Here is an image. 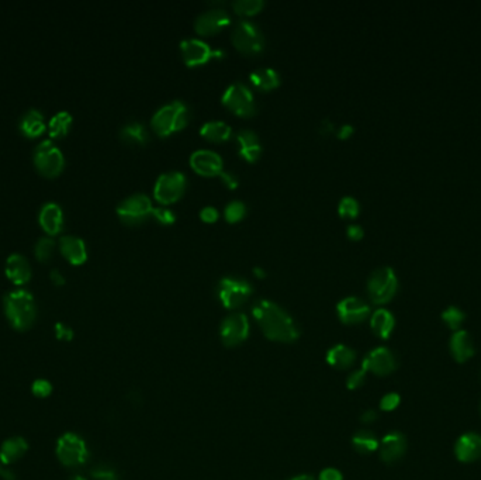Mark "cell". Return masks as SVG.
Listing matches in <instances>:
<instances>
[{
  "label": "cell",
  "instance_id": "f907efd6",
  "mask_svg": "<svg viewBox=\"0 0 481 480\" xmlns=\"http://www.w3.org/2000/svg\"><path fill=\"white\" fill-rule=\"evenodd\" d=\"M334 130H335V126H334L332 120H329V119H324V120L319 123V126H318V131H319L322 136H328V134H331Z\"/></svg>",
  "mask_w": 481,
  "mask_h": 480
},
{
  "label": "cell",
  "instance_id": "8fae6325",
  "mask_svg": "<svg viewBox=\"0 0 481 480\" xmlns=\"http://www.w3.org/2000/svg\"><path fill=\"white\" fill-rule=\"evenodd\" d=\"M252 294V286L246 279L227 276L219 283V297L227 308L242 306Z\"/></svg>",
  "mask_w": 481,
  "mask_h": 480
},
{
  "label": "cell",
  "instance_id": "8992f818",
  "mask_svg": "<svg viewBox=\"0 0 481 480\" xmlns=\"http://www.w3.org/2000/svg\"><path fill=\"white\" fill-rule=\"evenodd\" d=\"M116 210L123 223L128 226H135L152 216L154 206L147 195L135 193L121 200Z\"/></svg>",
  "mask_w": 481,
  "mask_h": 480
},
{
  "label": "cell",
  "instance_id": "f546056e",
  "mask_svg": "<svg viewBox=\"0 0 481 480\" xmlns=\"http://www.w3.org/2000/svg\"><path fill=\"white\" fill-rule=\"evenodd\" d=\"M200 134L205 138L210 140V141L221 143V141H226V140H229L231 137L233 130H231V127L226 121L212 120V121H207V123H205L202 126Z\"/></svg>",
  "mask_w": 481,
  "mask_h": 480
},
{
  "label": "cell",
  "instance_id": "bcb514c9",
  "mask_svg": "<svg viewBox=\"0 0 481 480\" xmlns=\"http://www.w3.org/2000/svg\"><path fill=\"white\" fill-rule=\"evenodd\" d=\"M95 480H117L116 474L111 469H104V468H97L92 474Z\"/></svg>",
  "mask_w": 481,
  "mask_h": 480
},
{
  "label": "cell",
  "instance_id": "5b68a950",
  "mask_svg": "<svg viewBox=\"0 0 481 480\" xmlns=\"http://www.w3.org/2000/svg\"><path fill=\"white\" fill-rule=\"evenodd\" d=\"M32 161L35 168L48 178L61 174L65 165V157L62 151L51 140H42L35 147L32 152Z\"/></svg>",
  "mask_w": 481,
  "mask_h": 480
},
{
  "label": "cell",
  "instance_id": "52a82bcc",
  "mask_svg": "<svg viewBox=\"0 0 481 480\" xmlns=\"http://www.w3.org/2000/svg\"><path fill=\"white\" fill-rule=\"evenodd\" d=\"M231 40L236 48L246 55L260 52L264 45V38L260 28L249 20H240L236 24L231 32Z\"/></svg>",
  "mask_w": 481,
  "mask_h": 480
},
{
  "label": "cell",
  "instance_id": "7a4b0ae2",
  "mask_svg": "<svg viewBox=\"0 0 481 480\" xmlns=\"http://www.w3.org/2000/svg\"><path fill=\"white\" fill-rule=\"evenodd\" d=\"M3 307L8 323L18 331L28 330L35 321V301L32 294L25 289H16L6 293Z\"/></svg>",
  "mask_w": 481,
  "mask_h": 480
},
{
  "label": "cell",
  "instance_id": "836d02e7",
  "mask_svg": "<svg viewBox=\"0 0 481 480\" xmlns=\"http://www.w3.org/2000/svg\"><path fill=\"white\" fill-rule=\"evenodd\" d=\"M466 318V314L463 310H461L456 306H449L444 313H442V320L446 323V325L453 330L458 331L461 330V325L463 324Z\"/></svg>",
  "mask_w": 481,
  "mask_h": 480
},
{
  "label": "cell",
  "instance_id": "f35d334b",
  "mask_svg": "<svg viewBox=\"0 0 481 480\" xmlns=\"http://www.w3.org/2000/svg\"><path fill=\"white\" fill-rule=\"evenodd\" d=\"M152 217H154L157 222H159L161 224H164V226H171V224H173V223L176 222L175 213H173L171 209L164 208V206L154 208V210H152Z\"/></svg>",
  "mask_w": 481,
  "mask_h": 480
},
{
  "label": "cell",
  "instance_id": "11a10c76",
  "mask_svg": "<svg viewBox=\"0 0 481 480\" xmlns=\"http://www.w3.org/2000/svg\"><path fill=\"white\" fill-rule=\"evenodd\" d=\"M291 480H314L311 476H297V478H293Z\"/></svg>",
  "mask_w": 481,
  "mask_h": 480
},
{
  "label": "cell",
  "instance_id": "e0dca14e",
  "mask_svg": "<svg viewBox=\"0 0 481 480\" xmlns=\"http://www.w3.org/2000/svg\"><path fill=\"white\" fill-rule=\"evenodd\" d=\"M336 311L345 324H358L369 317L370 307L359 297H346L338 303Z\"/></svg>",
  "mask_w": 481,
  "mask_h": 480
},
{
  "label": "cell",
  "instance_id": "ee69618b",
  "mask_svg": "<svg viewBox=\"0 0 481 480\" xmlns=\"http://www.w3.org/2000/svg\"><path fill=\"white\" fill-rule=\"evenodd\" d=\"M200 219L206 223H214L219 219V210L213 206H206L200 212Z\"/></svg>",
  "mask_w": 481,
  "mask_h": 480
},
{
  "label": "cell",
  "instance_id": "9c48e42d",
  "mask_svg": "<svg viewBox=\"0 0 481 480\" xmlns=\"http://www.w3.org/2000/svg\"><path fill=\"white\" fill-rule=\"evenodd\" d=\"M186 189V176L179 171H171L162 174L154 188L155 199L162 205L175 203L182 198Z\"/></svg>",
  "mask_w": 481,
  "mask_h": 480
},
{
  "label": "cell",
  "instance_id": "d6a6232c",
  "mask_svg": "<svg viewBox=\"0 0 481 480\" xmlns=\"http://www.w3.org/2000/svg\"><path fill=\"white\" fill-rule=\"evenodd\" d=\"M353 448L359 452V454H372L376 450H379V440L376 438V436L370 431H359L353 440H352Z\"/></svg>",
  "mask_w": 481,
  "mask_h": 480
},
{
  "label": "cell",
  "instance_id": "83f0119b",
  "mask_svg": "<svg viewBox=\"0 0 481 480\" xmlns=\"http://www.w3.org/2000/svg\"><path fill=\"white\" fill-rule=\"evenodd\" d=\"M356 359V354L353 349H351L346 345H335L334 348H331L328 351L327 355V361L331 366L336 368V369H348L353 365Z\"/></svg>",
  "mask_w": 481,
  "mask_h": 480
},
{
  "label": "cell",
  "instance_id": "f6af8a7d",
  "mask_svg": "<svg viewBox=\"0 0 481 480\" xmlns=\"http://www.w3.org/2000/svg\"><path fill=\"white\" fill-rule=\"evenodd\" d=\"M220 178L221 181L224 182V185L230 189H236L238 185H240V181H238V176L234 174V172H230V171H223L220 174Z\"/></svg>",
  "mask_w": 481,
  "mask_h": 480
},
{
  "label": "cell",
  "instance_id": "6da1fadb",
  "mask_svg": "<svg viewBox=\"0 0 481 480\" xmlns=\"http://www.w3.org/2000/svg\"><path fill=\"white\" fill-rule=\"evenodd\" d=\"M253 317L263 334L277 342H293L300 332L293 318L276 303L270 300H259L253 306Z\"/></svg>",
  "mask_w": 481,
  "mask_h": 480
},
{
  "label": "cell",
  "instance_id": "60d3db41",
  "mask_svg": "<svg viewBox=\"0 0 481 480\" xmlns=\"http://www.w3.org/2000/svg\"><path fill=\"white\" fill-rule=\"evenodd\" d=\"M400 402H401V397L400 395L397 393H389L386 395L382 402H380V409L383 412H393L396 410L398 406H400Z\"/></svg>",
  "mask_w": 481,
  "mask_h": 480
},
{
  "label": "cell",
  "instance_id": "b9f144b4",
  "mask_svg": "<svg viewBox=\"0 0 481 480\" xmlns=\"http://www.w3.org/2000/svg\"><path fill=\"white\" fill-rule=\"evenodd\" d=\"M366 371L362 368L360 371H356L355 373H352L349 378H348V382H346V386H348V389H351V390H356V389H359L363 383H365V380H366Z\"/></svg>",
  "mask_w": 481,
  "mask_h": 480
},
{
  "label": "cell",
  "instance_id": "7bdbcfd3",
  "mask_svg": "<svg viewBox=\"0 0 481 480\" xmlns=\"http://www.w3.org/2000/svg\"><path fill=\"white\" fill-rule=\"evenodd\" d=\"M55 337L59 341H71L73 338V331L63 323L55 324Z\"/></svg>",
  "mask_w": 481,
  "mask_h": 480
},
{
  "label": "cell",
  "instance_id": "f5cc1de1",
  "mask_svg": "<svg viewBox=\"0 0 481 480\" xmlns=\"http://www.w3.org/2000/svg\"><path fill=\"white\" fill-rule=\"evenodd\" d=\"M360 420H362L363 423H366V424L375 423V421L377 420V413H376L375 410H366V412L362 414Z\"/></svg>",
  "mask_w": 481,
  "mask_h": 480
},
{
  "label": "cell",
  "instance_id": "44dd1931",
  "mask_svg": "<svg viewBox=\"0 0 481 480\" xmlns=\"http://www.w3.org/2000/svg\"><path fill=\"white\" fill-rule=\"evenodd\" d=\"M456 458L461 462H475L481 457V436L475 433L463 434L455 447Z\"/></svg>",
  "mask_w": 481,
  "mask_h": 480
},
{
  "label": "cell",
  "instance_id": "d4e9b609",
  "mask_svg": "<svg viewBox=\"0 0 481 480\" xmlns=\"http://www.w3.org/2000/svg\"><path fill=\"white\" fill-rule=\"evenodd\" d=\"M27 450H28V445L24 438L21 437L8 438L7 441L3 443L0 448V461L4 465H11L17 462L20 458H23Z\"/></svg>",
  "mask_w": 481,
  "mask_h": 480
},
{
  "label": "cell",
  "instance_id": "8d00e7d4",
  "mask_svg": "<svg viewBox=\"0 0 481 480\" xmlns=\"http://www.w3.org/2000/svg\"><path fill=\"white\" fill-rule=\"evenodd\" d=\"M359 210H360V206H359V202L352 198V196H345L341 199L339 202V206H338V212L342 217H348V219H353L359 215Z\"/></svg>",
  "mask_w": 481,
  "mask_h": 480
},
{
  "label": "cell",
  "instance_id": "db71d44e",
  "mask_svg": "<svg viewBox=\"0 0 481 480\" xmlns=\"http://www.w3.org/2000/svg\"><path fill=\"white\" fill-rule=\"evenodd\" d=\"M253 273H255L257 277H264V276H266L264 269L260 268V266H255V268H253Z\"/></svg>",
  "mask_w": 481,
  "mask_h": 480
},
{
  "label": "cell",
  "instance_id": "816d5d0a",
  "mask_svg": "<svg viewBox=\"0 0 481 480\" xmlns=\"http://www.w3.org/2000/svg\"><path fill=\"white\" fill-rule=\"evenodd\" d=\"M49 277L55 284H63L65 283V276L61 273L59 269H52L49 273Z\"/></svg>",
  "mask_w": 481,
  "mask_h": 480
},
{
  "label": "cell",
  "instance_id": "e575fe53",
  "mask_svg": "<svg viewBox=\"0 0 481 480\" xmlns=\"http://www.w3.org/2000/svg\"><path fill=\"white\" fill-rule=\"evenodd\" d=\"M54 248H55V241L51 236L41 237L37 240L35 245H34V253H35L37 259L48 260L54 253Z\"/></svg>",
  "mask_w": 481,
  "mask_h": 480
},
{
  "label": "cell",
  "instance_id": "30bf717a",
  "mask_svg": "<svg viewBox=\"0 0 481 480\" xmlns=\"http://www.w3.org/2000/svg\"><path fill=\"white\" fill-rule=\"evenodd\" d=\"M223 103L240 117H250L256 113L255 97L250 89L240 82H236L226 89Z\"/></svg>",
  "mask_w": 481,
  "mask_h": 480
},
{
  "label": "cell",
  "instance_id": "681fc988",
  "mask_svg": "<svg viewBox=\"0 0 481 480\" xmlns=\"http://www.w3.org/2000/svg\"><path fill=\"white\" fill-rule=\"evenodd\" d=\"M353 133H355V127H353L352 124H342V126L339 127V130L336 131V136H338V138H341V140H346V138H349Z\"/></svg>",
  "mask_w": 481,
  "mask_h": 480
},
{
  "label": "cell",
  "instance_id": "d590c367",
  "mask_svg": "<svg viewBox=\"0 0 481 480\" xmlns=\"http://www.w3.org/2000/svg\"><path fill=\"white\" fill-rule=\"evenodd\" d=\"M264 6L263 0H236L233 8L240 16H252L262 10Z\"/></svg>",
  "mask_w": 481,
  "mask_h": 480
},
{
  "label": "cell",
  "instance_id": "484cf974",
  "mask_svg": "<svg viewBox=\"0 0 481 480\" xmlns=\"http://www.w3.org/2000/svg\"><path fill=\"white\" fill-rule=\"evenodd\" d=\"M394 325H396V320H394V316L386 310V308H379L376 310L373 314H372V318H370V327L373 330V332L383 338V340H387L393 330H394Z\"/></svg>",
  "mask_w": 481,
  "mask_h": 480
},
{
  "label": "cell",
  "instance_id": "cb8c5ba5",
  "mask_svg": "<svg viewBox=\"0 0 481 480\" xmlns=\"http://www.w3.org/2000/svg\"><path fill=\"white\" fill-rule=\"evenodd\" d=\"M237 141L240 144V154L248 161L255 162L262 154V145L257 134L253 130L245 128L237 134Z\"/></svg>",
  "mask_w": 481,
  "mask_h": 480
},
{
  "label": "cell",
  "instance_id": "ba28073f",
  "mask_svg": "<svg viewBox=\"0 0 481 480\" xmlns=\"http://www.w3.org/2000/svg\"><path fill=\"white\" fill-rule=\"evenodd\" d=\"M56 457L65 467H79L87 461L89 451L85 441L73 434H63L56 443Z\"/></svg>",
  "mask_w": 481,
  "mask_h": 480
},
{
  "label": "cell",
  "instance_id": "277c9868",
  "mask_svg": "<svg viewBox=\"0 0 481 480\" xmlns=\"http://www.w3.org/2000/svg\"><path fill=\"white\" fill-rule=\"evenodd\" d=\"M398 287V279L391 266H382L372 272L367 280V292L373 303L384 304L390 301Z\"/></svg>",
  "mask_w": 481,
  "mask_h": 480
},
{
  "label": "cell",
  "instance_id": "4dcf8cb0",
  "mask_svg": "<svg viewBox=\"0 0 481 480\" xmlns=\"http://www.w3.org/2000/svg\"><path fill=\"white\" fill-rule=\"evenodd\" d=\"M120 137L124 143L133 144V145H144L148 143V138H150L145 126L142 123H138V121L127 123L121 128Z\"/></svg>",
  "mask_w": 481,
  "mask_h": 480
},
{
  "label": "cell",
  "instance_id": "4fadbf2b",
  "mask_svg": "<svg viewBox=\"0 0 481 480\" xmlns=\"http://www.w3.org/2000/svg\"><path fill=\"white\" fill-rule=\"evenodd\" d=\"M221 340L226 347H237L249 334V321L245 314H231L221 324Z\"/></svg>",
  "mask_w": 481,
  "mask_h": 480
},
{
  "label": "cell",
  "instance_id": "2e32d148",
  "mask_svg": "<svg viewBox=\"0 0 481 480\" xmlns=\"http://www.w3.org/2000/svg\"><path fill=\"white\" fill-rule=\"evenodd\" d=\"M192 168L205 176L220 175L224 169L221 157L210 150H197L190 155Z\"/></svg>",
  "mask_w": 481,
  "mask_h": 480
},
{
  "label": "cell",
  "instance_id": "3957f363",
  "mask_svg": "<svg viewBox=\"0 0 481 480\" xmlns=\"http://www.w3.org/2000/svg\"><path fill=\"white\" fill-rule=\"evenodd\" d=\"M189 117V107L182 100H173L157 110L151 120V126L158 136L166 137L186 127Z\"/></svg>",
  "mask_w": 481,
  "mask_h": 480
},
{
  "label": "cell",
  "instance_id": "74e56055",
  "mask_svg": "<svg viewBox=\"0 0 481 480\" xmlns=\"http://www.w3.org/2000/svg\"><path fill=\"white\" fill-rule=\"evenodd\" d=\"M224 215H226V219L227 222L230 223H237L242 220L246 215V206L243 202L240 200H233L230 202L227 206H226V210H224Z\"/></svg>",
  "mask_w": 481,
  "mask_h": 480
},
{
  "label": "cell",
  "instance_id": "7402d4cb",
  "mask_svg": "<svg viewBox=\"0 0 481 480\" xmlns=\"http://www.w3.org/2000/svg\"><path fill=\"white\" fill-rule=\"evenodd\" d=\"M62 255L73 265H80L87 259V248L85 241L78 236H62L59 240Z\"/></svg>",
  "mask_w": 481,
  "mask_h": 480
},
{
  "label": "cell",
  "instance_id": "d6986e66",
  "mask_svg": "<svg viewBox=\"0 0 481 480\" xmlns=\"http://www.w3.org/2000/svg\"><path fill=\"white\" fill-rule=\"evenodd\" d=\"M4 272L6 276L16 284H24L31 279L30 262L24 255L18 252H13L7 256Z\"/></svg>",
  "mask_w": 481,
  "mask_h": 480
},
{
  "label": "cell",
  "instance_id": "9f6ffc18",
  "mask_svg": "<svg viewBox=\"0 0 481 480\" xmlns=\"http://www.w3.org/2000/svg\"><path fill=\"white\" fill-rule=\"evenodd\" d=\"M73 480H86V479H85V478H82V476H76V478H75V479H73Z\"/></svg>",
  "mask_w": 481,
  "mask_h": 480
},
{
  "label": "cell",
  "instance_id": "ac0fdd59",
  "mask_svg": "<svg viewBox=\"0 0 481 480\" xmlns=\"http://www.w3.org/2000/svg\"><path fill=\"white\" fill-rule=\"evenodd\" d=\"M38 222L42 230L48 236H55L62 230L63 226V212L62 208L55 203V202H47L42 205L39 215H38Z\"/></svg>",
  "mask_w": 481,
  "mask_h": 480
},
{
  "label": "cell",
  "instance_id": "ffe728a7",
  "mask_svg": "<svg viewBox=\"0 0 481 480\" xmlns=\"http://www.w3.org/2000/svg\"><path fill=\"white\" fill-rule=\"evenodd\" d=\"M379 448L382 460L387 464H393L406 454L407 440L400 433H390L382 440Z\"/></svg>",
  "mask_w": 481,
  "mask_h": 480
},
{
  "label": "cell",
  "instance_id": "ab89813d",
  "mask_svg": "<svg viewBox=\"0 0 481 480\" xmlns=\"http://www.w3.org/2000/svg\"><path fill=\"white\" fill-rule=\"evenodd\" d=\"M31 390H32V393H34L35 397L45 399V397H48V396L51 395L52 386H51V383H49L48 380H45V379H37V380L32 383Z\"/></svg>",
  "mask_w": 481,
  "mask_h": 480
},
{
  "label": "cell",
  "instance_id": "c3c4849f",
  "mask_svg": "<svg viewBox=\"0 0 481 480\" xmlns=\"http://www.w3.org/2000/svg\"><path fill=\"white\" fill-rule=\"evenodd\" d=\"M319 480H342V474L334 468H328L321 472Z\"/></svg>",
  "mask_w": 481,
  "mask_h": 480
},
{
  "label": "cell",
  "instance_id": "7dc6e473",
  "mask_svg": "<svg viewBox=\"0 0 481 480\" xmlns=\"http://www.w3.org/2000/svg\"><path fill=\"white\" fill-rule=\"evenodd\" d=\"M346 234L351 240H362V237L365 236V230L359 224H351L346 229Z\"/></svg>",
  "mask_w": 481,
  "mask_h": 480
},
{
  "label": "cell",
  "instance_id": "9a60e30c",
  "mask_svg": "<svg viewBox=\"0 0 481 480\" xmlns=\"http://www.w3.org/2000/svg\"><path fill=\"white\" fill-rule=\"evenodd\" d=\"M362 366L366 372L386 376L396 371L397 361L391 351H389L387 348H376L365 358Z\"/></svg>",
  "mask_w": 481,
  "mask_h": 480
},
{
  "label": "cell",
  "instance_id": "1f68e13d",
  "mask_svg": "<svg viewBox=\"0 0 481 480\" xmlns=\"http://www.w3.org/2000/svg\"><path fill=\"white\" fill-rule=\"evenodd\" d=\"M72 121H73V117H72V114L69 112H66V110L56 112L49 119V123H48L49 136L51 137L66 136L69 128H71V126H72Z\"/></svg>",
  "mask_w": 481,
  "mask_h": 480
},
{
  "label": "cell",
  "instance_id": "603a6c76",
  "mask_svg": "<svg viewBox=\"0 0 481 480\" xmlns=\"http://www.w3.org/2000/svg\"><path fill=\"white\" fill-rule=\"evenodd\" d=\"M449 347H451L453 358L459 364H465L466 361L475 356V345H473L472 337L465 330H458L453 332Z\"/></svg>",
  "mask_w": 481,
  "mask_h": 480
},
{
  "label": "cell",
  "instance_id": "5bb4252c",
  "mask_svg": "<svg viewBox=\"0 0 481 480\" xmlns=\"http://www.w3.org/2000/svg\"><path fill=\"white\" fill-rule=\"evenodd\" d=\"M230 23H231L230 14L221 7H214V8H209L200 13L196 17L195 28L199 34L210 35V34L221 31L223 28L230 25Z\"/></svg>",
  "mask_w": 481,
  "mask_h": 480
},
{
  "label": "cell",
  "instance_id": "f1b7e54d",
  "mask_svg": "<svg viewBox=\"0 0 481 480\" xmlns=\"http://www.w3.org/2000/svg\"><path fill=\"white\" fill-rule=\"evenodd\" d=\"M252 83L262 90H272L280 85V75L272 68H257L249 75Z\"/></svg>",
  "mask_w": 481,
  "mask_h": 480
},
{
  "label": "cell",
  "instance_id": "7c38bea8",
  "mask_svg": "<svg viewBox=\"0 0 481 480\" xmlns=\"http://www.w3.org/2000/svg\"><path fill=\"white\" fill-rule=\"evenodd\" d=\"M181 51L185 62L189 66H196L209 62L213 58H223L221 49H213L207 42L197 38H186L181 42Z\"/></svg>",
  "mask_w": 481,
  "mask_h": 480
},
{
  "label": "cell",
  "instance_id": "4316f807",
  "mask_svg": "<svg viewBox=\"0 0 481 480\" xmlns=\"http://www.w3.org/2000/svg\"><path fill=\"white\" fill-rule=\"evenodd\" d=\"M20 130L27 137H37L45 130V117L37 109L27 110L20 120Z\"/></svg>",
  "mask_w": 481,
  "mask_h": 480
}]
</instances>
